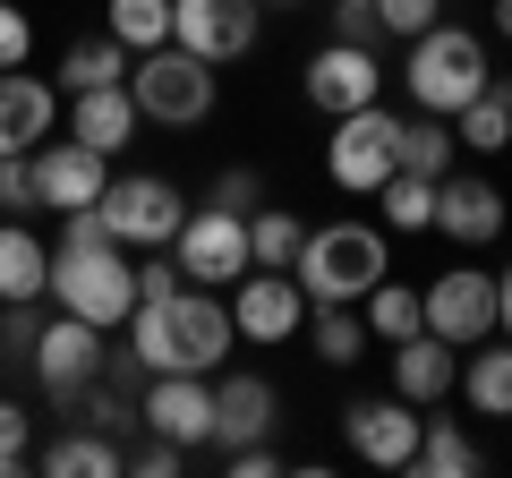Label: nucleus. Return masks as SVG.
Segmentation results:
<instances>
[{
	"instance_id": "1",
	"label": "nucleus",
	"mask_w": 512,
	"mask_h": 478,
	"mask_svg": "<svg viewBox=\"0 0 512 478\" xmlns=\"http://www.w3.org/2000/svg\"><path fill=\"white\" fill-rule=\"evenodd\" d=\"M239 342L231 299L205 282H171V291L128 308V359L146 376H222V350Z\"/></svg>"
},
{
	"instance_id": "2",
	"label": "nucleus",
	"mask_w": 512,
	"mask_h": 478,
	"mask_svg": "<svg viewBox=\"0 0 512 478\" xmlns=\"http://www.w3.org/2000/svg\"><path fill=\"white\" fill-rule=\"evenodd\" d=\"M43 299H52L60 316H86V325H128V308H137V265H128V248L103 231V214H60V239H52V282H43Z\"/></svg>"
},
{
	"instance_id": "3",
	"label": "nucleus",
	"mask_w": 512,
	"mask_h": 478,
	"mask_svg": "<svg viewBox=\"0 0 512 478\" xmlns=\"http://www.w3.org/2000/svg\"><path fill=\"white\" fill-rule=\"evenodd\" d=\"M291 274H299V291H308V299H342V308H359V299L393 274V231H384V222H359V214L325 222V231L299 239Z\"/></svg>"
},
{
	"instance_id": "4",
	"label": "nucleus",
	"mask_w": 512,
	"mask_h": 478,
	"mask_svg": "<svg viewBox=\"0 0 512 478\" xmlns=\"http://www.w3.org/2000/svg\"><path fill=\"white\" fill-rule=\"evenodd\" d=\"M402 94H410V111H436V120H453L461 103H470V94H487V43L470 35V26H427V35H410L402 43Z\"/></svg>"
},
{
	"instance_id": "5",
	"label": "nucleus",
	"mask_w": 512,
	"mask_h": 478,
	"mask_svg": "<svg viewBox=\"0 0 512 478\" xmlns=\"http://www.w3.org/2000/svg\"><path fill=\"white\" fill-rule=\"evenodd\" d=\"M128 103H137V120H154V129H205L222 103V77L214 60L180 52V43H154V52H128Z\"/></svg>"
},
{
	"instance_id": "6",
	"label": "nucleus",
	"mask_w": 512,
	"mask_h": 478,
	"mask_svg": "<svg viewBox=\"0 0 512 478\" xmlns=\"http://www.w3.org/2000/svg\"><path fill=\"white\" fill-rule=\"evenodd\" d=\"M393 137H402V111H384V103L342 111L333 137H325V180L342 188V197H376V188L393 180Z\"/></svg>"
},
{
	"instance_id": "7",
	"label": "nucleus",
	"mask_w": 512,
	"mask_h": 478,
	"mask_svg": "<svg viewBox=\"0 0 512 478\" xmlns=\"http://www.w3.org/2000/svg\"><path fill=\"white\" fill-rule=\"evenodd\" d=\"M94 214H103V231L120 239V248H171L188 222V197L171 180H154V171H111V188L94 197Z\"/></svg>"
},
{
	"instance_id": "8",
	"label": "nucleus",
	"mask_w": 512,
	"mask_h": 478,
	"mask_svg": "<svg viewBox=\"0 0 512 478\" xmlns=\"http://www.w3.org/2000/svg\"><path fill=\"white\" fill-rule=\"evenodd\" d=\"M171 265H180V282H205V291H231L239 274H248V214H222V205H188L180 239H171Z\"/></svg>"
},
{
	"instance_id": "9",
	"label": "nucleus",
	"mask_w": 512,
	"mask_h": 478,
	"mask_svg": "<svg viewBox=\"0 0 512 478\" xmlns=\"http://www.w3.org/2000/svg\"><path fill=\"white\" fill-rule=\"evenodd\" d=\"M231 325H239V342L282 350L299 325H308V291H299V274H282V265H248V274L231 282Z\"/></svg>"
},
{
	"instance_id": "10",
	"label": "nucleus",
	"mask_w": 512,
	"mask_h": 478,
	"mask_svg": "<svg viewBox=\"0 0 512 478\" xmlns=\"http://www.w3.org/2000/svg\"><path fill=\"white\" fill-rule=\"evenodd\" d=\"M419 427H427V410L402 402V393H359V402L342 410V444L367 461V470H410Z\"/></svg>"
},
{
	"instance_id": "11",
	"label": "nucleus",
	"mask_w": 512,
	"mask_h": 478,
	"mask_svg": "<svg viewBox=\"0 0 512 478\" xmlns=\"http://www.w3.org/2000/svg\"><path fill=\"white\" fill-rule=\"evenodd\" d=\"M256 35H265V0H171V43L214 69L256 52Z\"/></svg>"
},
{
	"instance_id": "12",
	"label": "nucleus",
	"mask_w": 512,
	"mask_h": 478,
	"mask_svg": "<svg viewBox=\"0 0 512 478\" xmlns=\"http://www.w3.org/2000/svg\"><path fill=\"white\" fill-rule=\"evenodd\" d=\"M35 385L52 393V402H77V393L94 385V368H103L111 350H103V325H86V316H60L52 308V325H35Z\"/></svg>"
},
{
	"instance_id": "13",
	"label": "nucleus",
	"mask_w": 512,
	"mask_h": 478,
	"mask_svg": "<svg viewBox=\"0 0 512 478\" xmlns=\"http://www.w3.org/2000/svg\"><path fill=\"white\" fill-rule=\"evenodd\" d=\"M419 299H427V333L453 342V350H470V342L495 333V274L487 265H444Z\"/></svg>"
},
{
	"instance_id": "14",
	"label": "nucleus",
	"mask_w": 512,
	"mask_h": 478,
	"mask_svg": "<svg viewBox=\"0 0 512 478\" xmlns=\"http://www.w3.org/2000/svg\"><path fill=\"white\" fill-rule=\"evenodd\" d=\"M299 94H308L325 120H342V111H359V103H384V60L367 52V43H325V52H308Z\"/></svg>"
},
{
	"instance_id": "15",
	"label": "nucleus",
	"mask_w": 512,
	"mask_h": 478,
	"mask_svg": "<svg viewBox=\"0 0 512 478\" xmlns=\"http://www.w3.org/2000/svg\"><path fill=\"white\" fill-rule=\"evenodd\" d=\"M137 427L188 444V453L214 444V376H146V393H137Z\"/></svg>"
},
{
	"instance_id": "16",
	"label": "nucleus",
	"mask_w": 512,
	"mask_h": 478,
	"mask_svg": "<svg viewBox=\"0 0 512 478\" xmlns=\"http://www.w3.org/2000/svg\"><path fill=\"white\" fill-rule=\"evenodd\" d=\"M504 222H512V205H504V188H495L487 171H444L436 180V231L453 239V248H495Z\"/></svg>"
},
{
	"instance_id": "17",
	"label": "nucleus",
	"mask_w": 512,
	"mask_h": 478,
	"mask_svg": "<svg viewBox=\"0 0 512 478\" xmlns=\"http://www.w3.org/2000/svg\"><path fill=\"white\" fill-rule=\"evenodd\" d=\"M111 188V154H94V146H77V137H43L35 146V197H43V214H86L94 197Z\"/></svg>"
},
{
	"instance_id": "18",
	"label": "nucleus",
	"mask_w": 512,
	"mask_h": 478,
	"mask_svg": "<svg viewBox=\"0 0 512 478\" xmlns=\"http://www.w3.org/2000/svg\"><path fill=\"white\" fill-rule=\"evenodd\" d=\"M453 385H461V350L453 342H436V333H410V342H393V393L402 402H419V410H444L453 402Z\"/></svg>"
},
{
	"instance_id": "19",
	"label": "nucleus",
	"mask_w": 512,
	"mask_h": 478,
	"mask_svg": "<svg viewBox=\"0 0 512 478\" xmlns=\"http://www.w3.org/2000/svg\"><path fill=\"white\" fill-rule=\"evenodd\" d=\"M60 120V94L52 77H26V69H0V154H35Z\"/></svg>"
},
{
	"instance_id": "20",
	"label": "nucleus",
	"mask_w": 512,
	"mask_h": 478,
	"mask_svg": "<svg viewBox=\"0 0 512 478\" xmlns=\"http://www.w3.org/2000/svg\"><path fill=\"white\" fill-rule=\"evenodd\" d=\"M274 419H282V402H274L265 376H222V385H214V444H222V453L265 444V436H274Z\"/></svg>"
},
{
	"instance_id": "21",
	"label": "nucleus",
	"mask_w": 512,
	"mask_h": 478,
	"mask_svg": "<svg viewBox=\"0 0 512 478\" xmlns=\"http://www.w3.org/2000/svg\"><path fill=\"white\" fill-rule=\"evenodd\" d=\"M52 282V239L26 231V214H0V308H35Z\"/></svg>"
},
{
	"instance_id": "22",
	"label": "nucleus",
	"mask_w": 512,
	"mask_h": 478,
	"mask_svg": "<svg viewBox=\"0 0 512 478\" xmlns=\"http://www.w3.org/2000/svg\"><path fill=\"white\" fill-rule=\"evenodd\" d=\"M137 129H146V120H137L128 86H86V94H69V137H77V146H94V154H120Z\"/></svg>"
},
{
	"instance_id": "23",
	"label": "nucleus",
	"mask_w": 512,
	"mask_h": 478,
	"mask_svg": "<svg viewBox=\"0 0 512 478\" xmlns=\"http://www.w3.org/2000/svg\"><path fill=\"white\" fill-rule=\"evenodd\" d=\"M461 402H470V419H512V342L504 333H487V342L461 350Z\"/></svg>"
},
{
	"instance_id": "24",
	"label": "nucleus",
	"mask_w": 512,
	"mask_h": 478,
	"mask_svg": "<svg viewBox=\"0 0 512 478\" xmlns=\"http://www.w3.org/2000/svg\"><path fill=\"white\" fill-rule=\"evenodd\" d=\"M453 146L478 154V163H495V154L512 146V77H487V94H470V103L453 111Z\"/></svg>"
},
{
	"instance_id": "25",
	"label": "nucleus",
	"mask_w": 512,
	"mask_h": 478,
	"mask_svg": "<svg viewBox=\"0 0 512 478\" xmlns=\"http://www.w3.org/2000/svg\"><path fill=\"white\" fill-rule=\"evenodd\" d=\"M410 470H419V478H478V470H487V453H478V436L461 419H436V410H427Z\"/></svg>"
},
{
	"instance_id": "26",
	"label": "nucleus",
	"mask_w": 512,
	"mask_h": 478,
	"mask_svg": "<svg viewBox=\"0 0 512 478\" xmlns=\"http://www.w3.org/2000/svg\"><path fill=\"white\" fill-rule=\"evenodd\" d=\"M308 350L316 359H325V368H359V350L376 342V333H367V316L359 308H342V299H308Z\"/></svg>"
},
{
	"instance_id": "27",
	"label": "nucleus",
	"mask_w": 512,
	"mask_h": 478,
	"mask_svg": "<svg viewBox=\"0 0 512 478\" xmlns=\"http://www.w3.org/2000/svg\"><path fill=\"white\" fill-rule=\"evenodd\" d=\"M453 163H461V146H453V120H436V111H410V120H402V137H393V171L444 180Z\"/></svg>"
},
{
	"instance_id": "28",
	"label": "nucleus",
	"mask_w": 512,
	"mask_h": 478,
	"mask_svg": "<svg viewBox=\"0 0 512 478\" xmlns=\"http://www.w3.org/2000/svg\"><path fill=\"white\" fill-rule=\"evenodd\" d=\"M43 470H52V478H120V470H128V453L103 436V427H77V436L43 444Z\"/></svg>"
},
{
	"instance_id": "29",
	"label": "nucleus",
	"mask_w": 512,
	"mask_h": 478,
	"mask_svg": "<svg viewBox=\"0 0 512 478\" xmlns=\"http://www.w3.org/2000/svg\"><path fill=\"white\" fill-rule=\"evenodd\" d=\"M359 316H367V333H376V342H384V350H393V342H410V333H419V325H427V299H419V291H410V282H393V274H384V282H376V291H367V299H359Z\"/></svg>"
},
{
	"instance_id": "30",
	"label": "nucleus",
	"mask_w": 512,
	"mask_h": 478,
	"mask_svg": "<svg viewBox=\"0 0 512 478\" xmlns=\"http://www.w3.org/2000/svg\"><path fill=\"white\" fill-rule=\"evenodd\" d=\"M376 214H384V231H436V180L393 171V180L376 188Z\"/></svg>"
},
{
	"instance_id": "31",
	"label": "nucleus",
	"mask_w": 512,
	"mask_h": 478,
	"mask_svg": "<svg viewBox=\"0 0 512 478\" xmlns=\"http://www.w3.org/2000/svg\"><path fill=\"white\" fill-rule=\"evenodd\" d=\"M103 26L120 52H154L171 43V0H103Z\"/></svg>"
},
{
	"instance_id": "32",
	"label": "nucleus",
	"mask_w": 512,
	"mask_h": 478,
	"mask_svg": "<svg viewBox=\"0 0 512 478\" xmlns=\"http://www.w3.org/2000/svg\"><path fill=\"white\" fill-rule=\"evenodd\" d=\"M299 239H308V222H299L291 205H256V214H248V257L256 265H282V274H291Z\"/></svg>"
},
{
	"instance_id": "33",
	"label": "nucleus",
	"mask_w": 512,
	"mask_h": 478,
	"mask_svg": "<svg viewBox=\"0 0 512 478\" xmlns=\"http://www.w3.org/2000/svg\"><path fill=\"white\" fill-rule=\"evenodd\" d=\"M120 77H128V52H120V43H69V52H60V86H69V94H86V86H120Z\"/></svg>"
},
{
	"instance_id": "34",
	"label": "nucleus",
	"mask_w": 512,
	"mask_h": 478,
	"mask_svg": "<svg viewBox=\"0 0 512 478\" xmlns=\"http://www.w3.org/2000/svg\"><path fill=\"white\" fill-rule=\"evenodd\" d=\"M35 154H0V214H35Z\"/></svg>"
},
{
	"instance_id": "35",
	"label": "nucleus",
	"mask_w": 512,
	"mask_h": 478,
	"mask_svg": "<svg viewBox=\"0 0 512 478\" xmlns=\"http://www.w3.org/2000/svg\"><path fill=\"white\" fill-rule=\"evenodd\" d=\"M205 205H222V214H256V205H265V180H256L248 163H231V171L214 180V197H205Z\"/></svg>"
},
{
	"instance_id": "36",
	"label": "nucleus",
	"mask_w": 512,
	"mask_h": 478,
	"mask_svg": "<svg viewBox=\"0 0 512 478\" xmlns=\"http://www.w3.org/2000/svg\"><path fill=\"white\" fill-rule=\"evenodd\" d=\"M26 60H35V18L0 0V69H26Z\"/></svg>"
},
{
	"instance_id": "37",
	"label": "nucleus",
	"mask_w": 512,
	"mask_h": 478,
	"mask_svg": "<svg viewBox=\"0 0 512 478\" xmlns=\"http://www.w3.org/2000/svg\"><path fill=\"white\" fill-rule=\"evenodd\" d=\"M26 427H35V419H26L18 402H0V478H18L26 461H35V453H26Z\"/></svg>"
},
{
	"instance_id": "38",
	"label": "nucleus",
	"mask_w": 512,
	"mask_h": 478,
	"mask_svg": "<svg viewBox=\"0 0 512 478\" xmlns=\"http://www.w3.org/2000/svg\"><path fill=\"white\" fill-rule=\"evenodd\" d=\"M128 470H146V478H180V470H188V444L146 436V453H128Z\"/></svg>"
},
{
	"instance_id": "39",
	"label": "nucleus",
	"mask_w": 512,
	"mask_h": 478,
	"mask_svg": "<svg viewBox=\"0 0 512 478\" xmlns=\"http://www.w3.org/2000/svg\"><path fill=\"white\" fill-rule=\"evenodd\" d=\"M376 35V0H333V43H367Z\"/></svg>"
},
{
	"instance_id": "40",
	"label": "nucleus",
	"mask_w": 512,
	"mask_h": 478,
	"mask_svg": "<svg viewBox=\"0 0 512 478\" xmlns=\"http://www.w3.org/2000/svg\"><path fill=\"white\" fill-rule=\"evenodd\" d=\"M222 470H231V478H274L282 453H274V444H239V453H222Z\"/></svg>"
},
{
	"instance_id": "41",
	"label": "nucleus",
	"mask_w": 512,
	"mask_h": 478,
	"mask_svg": "<svg viewBox=\"0 0 512 478\" xmlns=\"http://www.w3.org/2000/svg\"><path fill=\"white\" fill-rule=\"evenodd\" d=\"M495 333L512 342V257H504V274H495Z\"/></svg>"
},
{
	"instance_id": "42",
	"label": "nucleus",
	"mask_w": 512,
	"mask_h": 478,
	"mask_svg": "<svg viewBox=\"0 0 512 478\" xmlns=\"http://www.w3.org/2000/svg\"><path fill=\"white\" fill-rule=\"evenodd\" d=\"M495 35H504V43H512V0H495Z\"/></svg>"
},
{
	"instance_id": "43",
	"label": "nucleus",
	"mask_w": 512,
	"mask_h": 478,
	"mask_svg": "<svg viewBox=\"0 0 512 478\" xmlns=\"http://www.w3.org/2000/svg\"><path fill=\"white\" fill-rule=\"evenodd\" d=\"M265 9H291V0H265Z\"/></svg>"
}]
</instances>
